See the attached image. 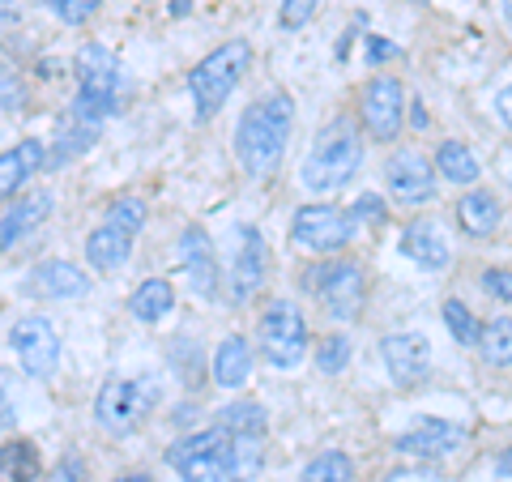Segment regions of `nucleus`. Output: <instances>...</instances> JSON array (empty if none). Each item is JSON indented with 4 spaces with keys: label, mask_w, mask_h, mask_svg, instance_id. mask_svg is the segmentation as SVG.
Wrapping results in <instances>:
<instances>
[{
    "label": "nucleus",
    "mask_w": 512,
    "mask_h": 482,
    "mask_svg": "<svg viewBox=\"0 0 512 482\" xmlns=\"http://www.w3.org/2000/svg\"><path fill=\"white\" fill-rule=\"evenodd\" d=\"M265 436H239L227 423L180 436L167 448V465L180 482H252L265 461Z\"/></svg>",
    "instance_id": "1"
},
{
    "label": "nucleus",
    "mask_w": 512,
    "mask_h": 482,
    "mask_svg": "<svg viewBox=\"0 0 512 482\" xmlns=\"http://www.w3.org/2000/svg\"><path fill=\"white\" fill-rule=\"evenodd\" d=\"M295 128V99L291 94H265L261 103H252L235 124V158L244 167L248 180H269L278 171L286 154V137Z\"/></svg>",
    "instance_id": "2"
},
{
    "label": "nucleus",
    "mask_w": 512,
    "mask_h": 482,
    "mask_svg": "<svg viewBox=\"0 0 512 482\" xmlns=\"http://www.w3.org/2000/svg\"><path fill=\"white\" fill-rule=\"evenodd\" d=\"M363 167V141H359V124L350 116L329 120L320 133L312 137V150L303 158V188L308 192H342Z\"/></svg>",
    "instance_id": "3"
},
{
    "label": "nucleus",
    "mask_w": 512,
    "mask_h": 482,
    "mask_svg": "<svg viewBox=\"0 0 512 482\" xmlns=\"http://www.w3.org/2000/svg\"><path fill=\"white\" fill-rule=\"evenodd\" d=\"M248 69H252L248 39H227L205 60H197V69L188 73V94H192V103H197V120H214L222 103L235 94V86L244 82Z\"/></svg>",
    "instance_id": "4"
},
{
    "label": "nucleus",
    "mask_w": 512,
    "mask_h": 482,
    "mask_svg": "<svg viewBox=\"0 0 512 482\" xmlns=\"http://www.w3.org/2000/svg\"><path fill=\"white\" fill-rule=\"evenodd\" d=\"M120 111V60L103 43H86L77 52V99L73 116L99 124Z\"/></svg>",
    "instance_id": "5"
},
{
    "label": "nucleus",
    "mask_w": 512,
    "mask_h": 482,
    "mask_svg": "<svg viewBox=\"0 0 512 482\" xmlns=\"http://www.w3.org/2000/svg\"><path fill=\"white\" fill-rule=\"evenodd\" d=\"M158 389L154 376H133V380H107L99 397H94V423H99L107 436H133V431L150 419V410L158 406Z\"/></svg>",
    "instance_id": "6"
},
{
    "label": "nucleus",
    "mask_w": 512,
    "mask_h": 482,
    "mask_svg": "<svg viewBox=\"0 0 512 482\" xmlns=\"http://www.w3.org/2000/svg\"><path fill=\"white\" fill-rule=\"evenodd\" d=\"M256 342H261V355L274 367H295L308 355V320L295 308L291 299H274L261 312V325H256Z\"/></svg>",
    "instance_id": "7"
},
{
    "label": "nucleus",
    "mask_w": 512,
    "mask_h": 482,
    "mask_svg": "<svg viewBox=\"0 0 512 482\" xmlns=\"http://www.w3.org/2000/svg\"><path fill=\"white\" fill-rule=\"evenodd\" d=\"M312 291L325 303V312L333 320H359L363 299H367V269L359 261H329L312 269Z\"/></svg>",
    "instance_id": "8"
},
{
    "label": "nucleus",
    "mask_w": 512,
    "mask_h": 482,
    "mask_svg": "<svg viewBox=\"0 0 512 482\" xmlns=\"http://www.w3.org/2000/svg\"><path fill=\"white\" fill-rule=\"evenodd\" d=\"M355 227L359 222L346 210H338V205H303V210L291 218V239L316 256H333L355 239Z\"/></svg>",
    "instance_id": "9"
},
{
    "label": "nucleus",
    "mask_w": 512,
    "mask_h": 482,
    "mask_svg": "<svg viewBox=\"0 0 512 482\" xmlns=\"http://www.w3.org/2000/svg\"><path fill=\"white\" fill-rule=\"evenodd\" d=\"M359 116L367 137L376 141H393L402 133V116H406V86L393 73H376L372 82L359 94Z\"/></svg>",
    "instance_id": "10"
},
{
    "label": "nucleus",
    "mask_w": 512,
    "mask_h": 482,
    "mask_svg": "<svg viewBox=\"0 0 512 482\" xmlns=\"http://www.w3.org/2000/svg\"><path fill=\"white\" fill-rule=\"evenodd\" d=\"M9 346L18 355L22 372L35 380H52L60 367V333L52 329V320L43 316H22L18 325L9 329Z\"/></svg>",
    "instance_id": "11"
},
{
    "label": "nucleus",
    "mask_w": 512,
    "mask_h": 482,
    "mask_svg": "<svg viewBox=\"0 0 512 482\" xmlns=\"http://www.w3.org/2000/svg\"><path fill=\"white\" fill-rule=\"evenodd\" d=\"M384 184H389V197L397 205H427L436 197L440 171H436V163H427L419 150H397L389 163H384Z\"/></svg>",
    "instance_id": "12"
},
{
    "label": "nucleus",
    "mask_w": 512,
    "mask_h": 482,
    "mask_svg": "<svg viewBox=\"0 0 512 482\" xmlns=\"http://www.w3.org/2000/svg\"><path fill=\"white\" fill-rule=\"evenodd\" d=\"M265 269H269L265 235L256 231V227H239V248L231 256V273H227V286H231V303H235V308H248V303L261 295Z\"/></svg>",
    "instance_id": "13"
},
{
    "label": "nucleus",
    "mask_w": 512,
    "mask_h": 482,
    "mask_svg": "<svg viewBox=\"0 0 512 482\" xmlns=\"http://www.w3.org/2000/svg\"><path fill=\"white\" fill-rule=\"evenodd\" d=\"M380 359L389 367V380L397 389H414L431 367V346L423 333H389L380 337Z\"/></svg>",
    "instance_id": "14"
},
{
    "label": "nucleus",
    "mask_w": 512,
    "mask_h": 482,
    "mask_svg": "<svg viewBox=\"0 0 512 482\" xmlns=\"http://www.w3.org/2000/svg\"><path fill=\"white\" fill-rule=\"evenodd\" d=\"M393 448L406 457L440 461V457H453L457 448H466V427L448 423V419H419L410 431H402V436L393 440Z\"/></svg>",
    "instance_id": "15"
},
{
    "label": "nucleus",
    "mask_w": 512,
    "mask_h": 482,
    "mask_svg": "<svg viewBox=\"0 0 512 482\" xmlns=\"http://www.w3.org/2000/svg\"><path fill=\"white\" fill-rule=\"evenodd\" d=\"M180 261H184V273H188V286L201 299H218L222 295V265H218L214 239L205 235L201 227H188L180 235Z\"/></svg>",
    "instance_id": "16"
},
{
    "label": "nucleus",
    "mask_w": 512,
    "mask_h": 482,
    "mask_svg": "<svg viewBox=\"0 0 512 482\" xmlns=\"http://www.w3.org/2000/svg\"><path fill=\"white\" fill-rule=\"evenodd\" d=\"M52 192H22L13 205H0V252H13L26 235H35L52 218Z\"/></svg>",
    "instance_id": "17"
},
{
    "label": "nucleus",
    "mask_w": 512,
    "mask_h": 482,
    "mask_svg": "<svg viewBox=\"0 0 512 482\" xmlns=\"http://www.w3.org/2000/svg\"><path fill=\"white\" fill-rule=\"evenodd\" d=\"M43 163H47V146H43L39 137H26V141H18L13 150L0 154V201H5V197H18V188H22L35 171H43Z\"/></svg>",
    "instance_id": "18"
},
{
    "label": "nucleus",
    "mask_w": 512,
    "mask_h": 482,
    "mask_svg": "<svg viewBox=\"0 0 512 482\" xmlns=\"http://www.w3.org/2000/svg\"><path fill=\"white\" fill-rule=\"evenodd\" d=\"M30 291L43 299H77L90 291V278L73 261H43L30 273Z\"/></svg>",
    "instance_id": "19"
},
{
    "label": "nucleus",
    "mask_w": 512,
    "mask_h": 482,
    "mask_svg": "<svg viewBox=\"0 0 512 482\" xmlns=\"http://www.w3.org/2000/svg\"><path fill=\"white\" fill-rule=\"evenodd\" d=\"M210 372H214L218 389H227V393L244 389V380H248V372H252V346H248V337H239V333L222 337L218 350H214Z\"/></svg>",
    "instance_id": "20"
},
{
    "label": "nucleus",
    "mask_w": 512,
    "mask_h": 482,
    "mask_svg": "<svg viewBox=\"0 0 512 482\" xmlns=\"http://www.w3.org/2000/svg\"><path fill=\"white\" fill-rule=\"evenodd\" d=\"M128 256H133V235L111 227V222H103V227H94L86 235V261L99 269V273H116L128 265Z\"/></svg>",
    "instance_id": "21"
},
{
    "label": "nucleus",
    "mask_w": 512,
    "mask_h": 482,
    "mask_svg": "<svg viewBox=\"0 0 512 482\" xmlns=\"http://www.w3.org/2000/svg\"><path fill=\"white\" fill-rule=\"evenodd\" d=\"M500 218H504V205H500V197H495V192L474 188V192H466V197L457 201V222H461V231L474 235V239L495 235Z\"/></svg>",
    "instance_id": "22"
},
{
    "label": "nucleus",
    "mask_w": 512,
    "mask_h": 482,
    "mask_svg": "<svg viewBox=\"0 0 512 482\" xmlns=\"http://www.w3.org/2000/svg\"><path fill=\"white\" fill-rule=\"evenodd\" d=\"M402 252L410 256L414 265H423V269H431V273H440V269H448V244L440 239V231L431 227V222H410V227L402 231Z\"/></svg>",
    "instance_id": "23"
},
{
    "label": "nucleus",
    "mask_w": 512,
    "mask_h": 482,
    "mask_svg": "<svg viewBox=\"0 0 512 482\" xmlns=\"http://www.w3.org/2000/svg\"><path fill=\"white\" fill-rule=\"evenodd\" d=\"M171 308H175V291H171L167 278H146L133 295H128V312H133L141 325H158Z\"/></svg>",
    "instance_id": "24"
},
{
    "label": "nucleus",
    "mask_w": 512,
    "mask_h": 482,
    "mask_svg": "<svg viewBox=\"0 0 512 482\" xmlns=\"http://www.w3.org/2000/svg\"><path fill=\"white\" fill-rule=\"evenodd\" d=\"M94 137H99V124H90V120H82V116L64 120L60 133H56V141H52V154H47L43 167H60V163H69V158L86 154V150L94 146Z\"/></svg>",
    "instance_id": "25"
},
{
    "label": "nucleus",
    "mask_w": 512,
    "mask_h": 482,
    "mask_svg": "<svg viewBox=\"0 0 512 482\" xmlns=\"http://www.w3.org/2000/svg\"><path fill=\"white\" fill-rule=\"evenodd\" d=\"M436 171H440V180H448V184H478V175H483L474 150L461 146V141H444V146L436 150Z\"/></svg>",
    "instance_id": "26"
},
{
    "label": "nucleus",
    "mask_w": 512,
    "mask_h": 482,
    "mask_svg": "<svg viewBox=\"0 0 512 482\" xmlns=\"http://www.w3.org/2000/svg\"><path fill=\"white\" fill-rule=\"evenodd\" d=\"M39 470H43V461H39V448L30 440L0 444V478L5 482H35Z\"/></svg>",
    "instance_id": "27"
},
{
    "label": "nucleus",
    "mask_w": 512,
    "mask_h": 482,
    "mask_svg": "<svg viewBox=\"0 0 512 482\" xmlns=\"http://www.w3.org/2000/svg\"><path fill=\"white\" fill-rule=\"evenodd\" d=\"M303 482H355V461L338 453V448H329V453L303 465Z\"/></svg>",
    "instance_id": "28"
},
{
    "label": "nucleus",
    "mask_w": 512,
    "mask_h": 482,
    "mask_svg": "<svg viewBox=\"0 0 512 482\" xmlns=\"http://www.w3.org/2000/svg\"><path fill=\"white\" fill-rule=\"evenodd\" d=\"M478 350L491 367H508L512 363V320L495 316L491 325H483V337H478Z\"/></svg>",
    "instance_id": "29"
},
{
    "label": "nucleus",
    "mask_w": 512,
    "mask_h": 482,
    "mask_svg": "<svg viewBox=\"0 0 512 482\" xmlns=\"http://www.w3.org/2000/svg\"><path fill=\"white\" fill-rule=\"evenodd\" d=\"M444 325L448 333H453V342L457 346H478V337H483V325H478V316L466 308L461 299H444Z\"/></svg>",
    "instance_id": "30"
},
{
    "label": "nucleus",
    "mask_w": 512,
    "mask_h": 482,
    "mask_svg": "<svg viewBox=\"0 0 512 482\" xmlns=\"http://www.w3.org/2000/svg\"><path fill=\"white\" fill-rule=\"evenodd\" d=\"M218 423H227L239 436H265V406L261 401H231V406H222Z\"/></svg>",
    "instance_id": "31"
},
{
    "label": "nucleus",
    "mask_w": 512,
    "mask_h": 482,
    "mask_svg": "<svg viewBox=\"0 0 512 482\" xmlns=\"http://www.w3.org/2000/svg\"><path fill=\"white\" fill-rule=\"evenodd\" d=\"M350 363V337L346 333H329L316 342V372L320 376H342Z\"/></svg>",
    "instance_id": "32"
},
{
    "label": "nucleus",
    "mask_w": 512,
    "mask_h": 482,
    "mask_svg": "<svg viewBox=\"0 0 512 482\" xmlns=\"http://www.w3.org/2000/svg\"><path fill=\"white\" fill-rule=\"evenodd\" d=\"M107 222H111V227H120V231H128V235H137L141 227H146V201H141V197H120V201H111Z\"/></svg>",
    "instance_id": "33"
},
{
    "label": "nucleus",
    "mask_w": 512,
    "mask_h": 482,
    "mask_svg": "<svg viewBox=\"0 0 512 482\" xmlns=\"http://www.w3.org/2000/svg\"><path fill=\"white\" fill-rule=\"evenodd\" d=\"M47 5L56 9V18H60L64 26H86L103 0H47Z\"/></svg>",
    "instance_id": "34"
},
{
    "label": "nucleus",
    "mask_w": 512,
    "mask_h": 482,
    "mask_svg": "<svg viewBox=\"0 0 512 482\" xmlns=\"http://www.w3.org/2000/svg\"><path fill=\"white\" fill-rule=\"evenodd\" d=\"M26 103V86H22V77L13 73V69H5L0 64V111H18Z\"/></svg>",
    "instance_id": "35"
},
{
    "label": "nucleus",
    "mask_w": 512,
    "mask_h": 482,
    "mask_svg": "<svg viewBox=\"0 0 512 482\" xmlns=\"http://www.w3.org/2000/svg\"><path fill=\"white\" fill-rule=\"evenodd\" d=\"M18 427V397H13V380L9 372H0V431Z\"/></svg>",
    "instance_id": "36"
},
{
    "label": "nucleus",
    "mask_w": 512,
    "mask_h": 482,
    "mask_svg": "<svg viewBox=\"0 0 512 482\" xmlns=\"http://www.w3.org/2000/svg\"><path fill=\"white\" fill-rule=\"evenodd\" d=\"M43 482H90L86 461H82V457H73V453H69V457H60V461H56V470L47 474Z\"/></svg>",
    "instance_id": "37"
},
{
    "label": "nucleus",
    "mask_w": 512,
    "mask_h": 482,
    "mask_svg": "<svg viewBox=\"0 0 512 482\" xmlns=\"http://www.w3.org/2000/svg\"><path fill=\"white\" fill-rule=\"evenodd\" d=\"M483 291L500 303H512V269H483Z\"/></svg>",
    "instance_id": "38"
},
{
    "label": "nucleus",
    "mask_w": 512,
    "mask_h": 482,
    "mask_svg": "<svg viewBox=\"0 0 512 482\" xmlns=\"http://www.w3.org/2000/svg\"><path fill=\"white\" fill-rule=\"evenodd\" d=\"M402 56V47L389 43V39H380V35H367V69H380L384 60H397Z\"/></svg>",
    "instance_id": "39"
},
{
    "label": "nucleus",
    "mask_w": 512,
    "mask_h": 482,
    "mask_svg": "<svg viewBox=\"0 0 512 482\" xmlns=\"http://www.w3.org/2000/svg\"><path fill=\"white\" fill-rule=\"evenodd\" d=\"M384 214H389V210H384V201L376 197V192H363V197L355 201V210H350V218H355V222H384Z\"/></svg>",
    "instance_id": "40"
},
{
    "label": "nucleus",
    "mask_w": 512,
    "mask_h": 482,
    "mask_svg": "<svg viewBox=\"0 0 512 482\" xmlns=\"http://www.w3.org/2000/svg\"><path fill=\"white\" fill-rule=\"evenodd\" d=\"M316 5L320 0H282V26H291V30L303 26L316 13Z\"/></svg>",
    "instance_id": "41"
},
{
    "label": "nucleus",
    "mask_w": 512,
    "mask_h": 482,
    "mask_svg": "<svg viewBox=\"0 0 512 482\" xmlns=\"http://www.w3.org/2000/svg\"><path fill=\"white\" fill-rule=\"evenodd\" d=\"M495 107H500V116L512 124V86H504L500 94H495Z\"/></svg>",
    "instance_id": "42"
},
{
    "label": "nucleus",
    "mask_w": 512,
    "mask_h": 482,
    "mask_svg": "<svg viewBox=\"0 0 512 482\" xmlns=\"http://www.w3.org/2000/svg\"><path fill=\"white\" fill-rule=\"evenodd\" d=\"M18 18H22L18 0H0V26H5V22H18Z\"/></svg>",
    "instance_id": "43"
},
{
    "label": "nucleus",
    "mask_w": 512,
    "mask_h": 482,
    "mask_svg": "<svg viewBox=\"0 0 512 482\" xmlns=\"http://www.w3.org/2000/svg\"><path fill=\"white\" fill-rule=\"evenodd\" d=\"M495 465H500L504 478H512V448H508V453H500V461H495Z\"/></svg>",
    "instance_id": "44"
},
{
    "label": "nucleus",
    "mask_w": 512,
    "mask_h": 482,
    "mask_svg": "<svg viewBox=\"0 0 512 482\" xmlns=\"http://www.w3.org/2000/svg\"><path fill=\"white\" fill-rule=\"evenodd\" d=\"M414 128H427V111L419 107V99H414Z\"/></svg>",
    "instance_id": "45"
},
{
    "label": "nucleus",
    "mask_w": 512,
    "mask_h": 482,
    "mask_svg": "<svg viewBox=\"0 0 512 482\" xmlns=\"http://www.w3.org/2000/svg\"><path fill=\"white\" fill-rule=\"evenodd\" d=\"M116 482H154V474H128V478H116Z\"/></svg>",
    "instance_id": "46"
},
{
    "label": "nucleus",
    "mask_w": 512,
    "mask_h": 482,
    "mask_svg": "<svg viewBox=\"0 0 512 482\" xmlns=\"http://www.w3.org/2000/svg\"><path fill=\"white\" fill-rule=\"evenodd\" d=\"M500 13H504V22L512 26V0H500Z\"/></svg>",
    "instance_id": "47"
}]
</instances>
